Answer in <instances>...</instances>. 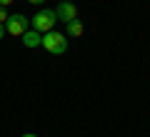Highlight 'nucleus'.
I'll return each instance as SVG.
<instances>
[{"mask_svg": "<svg viewBox=\"0 0 150 137\" xmlns=\"http://www.w3.org/2000/svg\"><path fill=\"white\" fill-rule=\"evenodd\" d=\"M55 22H58V15H55V10H48V8H43V10H38L35 15L30 18V25H33V30H38V32H50L55 27Z\"/></svg>", "mask_w": 150, "mask_h": 137, "instance_id": "nucleus-1", "label": "nucleus"}, {"mask_svg": "<svg viewBox=\"0 0 150 137\" xmlns=\"http://www.w3.org/2000/svg\"><path fill=\"white\" fill-rule=\"evenodd\" d=\"M20 137H38V135H33V132H25V135H20Z\"/></svg>", "mask_w": 150, "mask_h": 137, "instance_id": "nucleus-11", "label": "nucleus"}, {"mask_svg": "<svg viewBox=\"0 0 150 137\" xmlns=\"http://www.w3.org/2000/svg\"><path fill=\"white\" fill-rule=\"evenodd\" d=\"M13 5V0H0V8H10Z\"/></svg>", "mask_w": 150, "mask_h": 137, "instance_id": "nucleus-8", "label": "nucleus"}, {"mask_svg": "<svg viewBox=\"0 0 150 137\" xmlns=\"http://www.w3.org/2000/svg\"><path fill=\"white\" fill-rule=\"evenodd\" d=\"M83 32H85V25L80 22V18L73 22H68V37H80Z\"/></svg>", "mask_w": 150, "mask_h": 137, "instance_id": "nucleus-6", "label": "nucleus"}, {"mask_svg": "<svg viewBox=\"0 0 150 137\" xmlns=\"http://www.w3.org/2000/svg\"><path fill=\"white\" fill-rule=\"evenodd\" d=\"M28 30H30V18L23 15V13H15V15H10L5 20V32H8V35L23 37Z\"/></svg>", "mask_w": 150, "mask_h": 137, "instance_id": "nucleus-3", "label": "nucleus"}, {"mask_svg": "<svg viewBox=\"0 0 150 137\" xmlns=\"http://www.w3.org/2000/svg\"><path fill=\"white\" fill-rule=\"evenodd\" d=\"M28 3H33V5H40V3H45V0H28Z\"/></svg>", "mask_w": 150, "mask_h": 137, "instance_id": "nucleus-10", "label": "nucleus"}, {"mask_svg": "<svg viewBox=\"0 0 150 137\" xmlns=\"http://www.w3.org/2000/svg\"><path fill=\"white\" fill-rule=\"evenodd\" d=\"M20 40H23L25 48H40V45H43V32H38V30H33V27H30Z\"/></svg>", "mask_w": 150, "mask_h": 137, "instance_id": "nucleus-5", "label": "nucleus"}, {"mask_svg": "<svg viewBox=\"0 0 150 137\" xmlns=\"http://www.w3.org/2000/svg\"><path fill=\"white\" fill-rule=\"evenodd\" d=\"M43 48L48 50L50 55H63L65 50H68V35H63V32L58 30H50L43 35Z\"/></svg>", "mask_w": 150, "mask_h": 137, "instance_id": "nucleus-2", "label": "nucleus"}, {"mask_svg": "<svg viewBox=\"0 0 150 137\" xmlns=\"http://www.w3.org/2000/svg\"><path fill=\"white\" fill-rule=\"evenodd\" d=\"M55 15H58L60 22H73L78 20V8H75V3H70V0H60L58 5H55Z\"/></svg>", "mask_w": 150, "mask_h": 137, "instance_id": "nucleus-4", "label": "nucleus"}, {"mask_svg": "<svg viewBox=\"0 0 150 137\" xmlns=\"http://www.w3.org/2000/svg\"><path fill=\"white\" fill-rule=\"evenodd\" d=\"M5 37V25H0V40Z\"/></svg>", "mask_w": 150, "mask_h": 137, "instance_id": "nucleus-9", "label": "nucleus"}, {"mask_svg": "<svg viewBox=\"0 0 150 137\" xmlns=\"http://www.w3.org/2000/svg\"><path fill=\"white\" fill-rule=\"evenodd\" d=\"M8 8H0V25H5V20H8Z\"/></svg>", "mask_w": 150, "mask_h": 137, "instance_id": "nucleus-7", "label": "nucleus"}]
</instances>
